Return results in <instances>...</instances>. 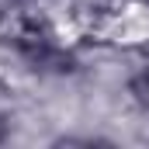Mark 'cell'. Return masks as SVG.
I'll return each instance as SVG.
<instances>
[{
  "label": "cell",
  "instance_id": "obj_2",
  "mask_svg": "<svg viewBox=\"0 0 149 149\" xmlns=\"http://www.w3.org/2000/svg\"><path fill=\"white\" fill-rule=\"evenodd\" d=\"M7 132H10V121H7V114L0 111V142L7 139Z\"/></svg>",
  "mask_w": 149,
  "mask_h": 149
},
{
  "label": "cell",
  "instance_id": "obj_1",
  "mask_svg": "<svg viewBox=\"0 0 149 149\" xmlns=\"http://www.w3.org/2000/svg\"><path fill=\"white\" fill-rule=\"evenodd\" d=\"M132 90H135L142 101H149V70H142V73L132 80Z\"/></svg>",
  "mask_w": 149,
  "mask_h": 149
}]
</instances>
